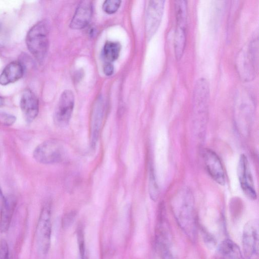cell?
<instances>
[{
  "instance_id": "16",
  "label": "cell",
  "mask_w": 259,
  "mask_h": 259,
  "mask_svg": "<svg viewBox=\"0 0 259 259\" xmlns=\"http://www.w3.org/2000/svg\"><path fill=\"white\" fill-rule=\"evenodd\" d=\"M93 13L91 1H82L77 7L70 23L73 29H81L87 26L90 22Z\"/></svg>"
},
{
  "instance_id": "21",
  "label": "cell",
  "mask_w": 259,
  "mask_h": 259,
  "mask_svg": "<svg viewBox=\"0 0 259 259\" xmlns=\"http://www.w3.org/2000/svg\"><path fill=\"white\" fill-rule=\"evenodd\" d=\"M121 49L119 42L107 41L104 45L102 55L106 62L111 63L118 57Z\"/></svg>"
},
{
  "instance_id": "6",
  "label": "cell",
  "mask_w": 259,
  "mask_h": 259,
  "mask_svg": "<svg viewBox=\"0 0 259 259\" xmlns=\"http://www.w3.org/2000/svg\"><path fill=\"white\" fill-rule=\"evenodd\" d=\"M52 233L51 206L49 203L42 207L36 229V242L38 251L46 254L51 246Z\"/></svg>"
},
{
  "instance_id": "5",
  "label": "cell",
  "mask_w": 259,
  "mask_h": 259,
  "mask_svg": "<svg viewBox=\"0 0 259 259\" xmlns=\"http://www.w3.org/2000/svg\"><path fill=\"white\" fill-rule=\"evenodd\" d=\"M176 27L174 35L175 57L179 61L182 58L186 46L187 5L185 1L175 2Z\"/></svg>"
},
{
  "instance_id": "13",
  "label": "cell",
  "mask_w": 259,
  "mask_h": 259,
  "mask_svg": "<svg viewBox=\"0 0 259 259\" xmlns=\"http://www.w3.org/2000/svg\"><path fill=\"white\" fill-rule=\"evenodd\" d=\"M202 157L205 168L211 178L218 184L224 185L226 182L225 171L218 155L209 149H205Z\"/></svg>"
},
{
  "instance_id": "17",
  "label": "cell",
  "mask_w": 259,
  "mask_h": 259,
  "mask_svg": "<svg viewBox=\"0 0 259 259\" xmlns=\"http://www.w3.org/2000/svg\"><path fill=\"white\" fill-rule=\"evenodd\" d=\"M104 107L99 100L95 104L91 115L90 125L91 144L93 148L96 145L102 125Z\"/></svg>"
},
{
  "instance_id": "12",
  "label": "cell",
  "mask_w": 259,
  "mask_h": 259,
  "mask_svg": "<svg viewBox=\"0 0 259 259\" xmlns=\"http://www.w3.org/2000/svg\"><path fill=\"white\" fill-rule=\"evenodd\" d=\"M237 175L241 189L244 194L249 199L255 200L257 195L249 163L247 158L243 154L240 155L239 159Z\"/></svg>"
},
{
  "instance_id": "30",
  "label": "cell",
  "mask_w": 259,
  "mask_h": 259,
  "mask_svg": "<svg viewBox=\"0 0 259 259\" xmlns=\"http://www.w3.org/2000/svg\"><path fill=\"white\" fill-rule=\"evenodd\" d=\"M5 104V100L3 98L0 96V107L3 106Z\"/></svg>"
},
{
  "instance_id": "2",
  "label": "cell",
  "mask_w": 259,
  "mask_h": 259,
  "mask_svg": "<svg viewBox=\"0 0 259 259\" xmlns=\"http://www.w3.org/2000/svg\"><path fill=\"white\" fill-rule=\"evenodd\" d=\"M258 38L254 34L247 47L242 49L236 57V66L240 77L244 81H250L258 70Z\"/></svg>"
},
{
  "instance_id": "24",
  "label": "cell",
  "mask_w": 259,
  "mask_h": 259,
  "mask_svg": "<svg viewBox=\"0 0 259 259\" xmlns=\"http://www.w3.org/2000/svg\"><path fill=\"white\" fill-rule=\"evenodd\" d=\"M121 4V1L119 0H108L104 2L103 5V11L109 14L115 13Z\"/></svg>"
},
{
  "instance_id": "23",
  "label": "cell",
  "mask_w": 259,
  "mask_h": 259,
  "mask_svg": "<svg viewBox=\"0 0 259 259\" xmlns=\"http://www.w3.org/2000/svg\"><path fill=\"white\" fill-rule=\"evenodd\" d=\"M76 237L79 259H89L85 248L84 230L82 226H78L76 230Z\"/></svg>"
},
{
  "instance_id": "15",
  "label": "cell",
  "mask_w": 259,
  "mask_h": 259,
  "mask_svg": "<svg viewBox=\"0 0 259 259\" xmlns=\"http://www.w3.org/2000/svg\"><path fill=\"white\" fill-rule=\"evenodd\" d=\"M235 111L239 118L248 121L253 114L254 103L252 96L246 91L238 92L235 101Z\"/></svg>"
},
{
  "instance_id": "8",
  "label": "cell",
  "mask_w": 259,
  "mask_h": 259,
  "mask_svg": "<svg viewBox=\"0 0 259 259\" xmlns=\"http://www.w3.org/2000/svg\"><path fill=\"white\" fill-rule=\"evenodd\" d=\"M210 90L206 79L200 78L196 81L193 94V110L194 117L204 119L207 117Z\"/></svg>"
},
{
  "instance_id": "9",
  "label": "cell",
  "mask_w": 259,
  "mask_h": 259,
  "mask_svg": "<svg viewBox=\"0 0 259 259\" xmlns=\"http://www.w3.org/2000/svg\"><path fill=\"white\" fill-rule=\"evenodd\" d=\"M242 246L245 258L250 259L258 251V222L252 220L245 225L242 234Z\"/></svg>"
},
{
  "instance_id": "26",
  "label": "cell",
  "mask_w": 259,
  "mask_h": 259,
  "mask_svg": "<svg viewBox=\"0 0 259 259\" xmlns=\"http://www.w3.org/2000/svg\"><path fill=\"white\" fill-rule=\"evenodd\" d=\"M0 259H10L8 244L4 239L0 240Z\"/></svg>"
},
{
  "instance_id": "1",
  "label": "cell",
  "mask_w": 259,
  "mask_h": 259,
  "mask_svg": "<svg viewBox=\"0 0 259 259\" xmlns=\"http://www.w3.org/2000/svg\"><path fill=\"white\" fill-rule=\"evenodd\" d=\"M172 209L180 227L192 240L196 235V223L194 199L191 190L187 188L180 190L172 201Z\"/></svg>"
},
{
  "instance_id": "11",
  "label": "cell",
  "mask_w": 259,
  "mask_h": 259,
  "mask_svg": "<svg viewBox=\"0 0 259 259\" xmlns=\"http://www.w3.org/2000/svg\"><path fill=\"white\" fill-rule=\"evenodd\" d=\"M74 106V96L70 90L61 94L54 114V121L59 126L64 127L69 122Z\"/></svg>"
},
{
  "instance_id": "7",
  "label": "cell",
  "mask_w": 259,
  "mask_h": 259,
  "mask_svg": "<svg viewBox=\"0 0 259 259\" xmlns=\"http://www.w3.org/2000/svg\"><path fill=\"white\" fill-rule=\"evenodd\" d=\"M33 156L40 163H57L61 162L64 159L65 150L63 145L58 140H47L35 148Z\"/></svg>"
},
{
  "instance_id": "25",
  "label": "cell",
  "mask_w": 259,
  "mask_h": 259,
  "mask_svg": "<svg viewBox=\"0 0 259 259\" xmlns=\"http://www.w3.org/2000/svg\"><path fill=\"white\" fill-rule=\"evenodd\" d=\"M76 214L75 211H71L64 215L62 221V226L64 229H67L73 224Z\"/></svg>"
},
{
  "instance_id": "22",
  "label": "cell",
  "mask_w": 259,
  "mask_h": 259,
  "mask_svg": "<svg viewBox=\"0 0 259 259\" xmlns=\"http://www.w3.org/2000/svg\"><path fill=\"white\" fill-rule=\"evenodd\" d=\"M148 190L151 199L153 201H156L159 197V190L152 165L149 167Z\"/></svg>"
},
{
  "instance_id": "14",
  "label": "cell",
  "mask_w": 259,
  "mask_h": 259,
  "mask_svg": "<svg viewBox=\"0 0 259 259\" xmlns=\"http://www.w3.org/2000/svg\"><path fill=\"white\" fill-rule=\"evenodd\" d=\"M20 106L25 120L30 123L37 117L39 112V101L37 97L29 89L22 94Z\"/></svg>"
},
{
  "instance_id": "18",
  "label": "cell",
  "mask_w": 259,
  "mask_h": 259,
  "mask_svg": "<svg viewBox=\"0 0 259 259\" xmlns=\"http://www.w3.org/2000/svg\"><path fill=\"white\" fill-rule=\"evenodd\" d=\"M215 255L217 259H245L239 246L229 239L220 243Z\"/></svg>"
},
{
  "instance_id": "27",
  "label": "cell",
  "mask_w": 259,
  "mask_h": 259,
  "mask_svg": "<svg viewBox=\"0 0 259 259\" xmlns=\"http://www.w3.org/2000/svg\"><path fill=\"white\" fill-rule=\"evenodd\" d=\"M0 120L4 124L11 125L16 121V117L12 115L3 114L0 115Z\"/></svg>"
},
{
  "instance_id": "3",
  "label": "cell",
  "mask_w": 259,
  "mask_h": 259,
  "mask_svg": "<svg viewBox=\"0 0 259 259\" xmlns=\"http://www.w3.org/2000/svg\"><path fill=\"white\" fill-rule=\"evenodd\" d=\"M163 205L159 206L155 231L156 251L161 259H175L172 250V235Z\"/></svg>"
},
{
  "instance_id": "10",
  "label": "cell",
  "mask_w": 259,
  "mask_h": 259,
  "mask_svg": "<svg viewBox=\"0 0 259 259\" xmlns=\"http://www.w3.org/2000/svg\"><path fill=\"white\" fill-rule=\"evenodd\" d=\"M165 1L148 2L145 15V33L150 39L157 30L163 14Z\"/></svg>"
},
{
  "instance_id": "4",
  "label": "cell",
  "mask_w": 259,
  "mask_h": 259,
  "mask_svg": "<svg viewBox=\"0 0 259 259\" xmlns=\"http://www.w3.org/2000/svg\"><path fill=\"white\" fill-rule=\"evenodd\" d=\"M48 35L47 24L44 21H40L30 29L26 37L28 50L39 63L44 61L49 50Z\"/></svg>"
},
{
  "instance_id": "29",
  "label": "cell",
  "mask_w": 259,
  "mask_h": 259,
  "mask_svg": "<svg viewBox=\"0 0 259 259\" xmlns=\"http://www.w3.org/2000/svg\"><path fill=\"white\" fill-rule=\"evenodd\" d=\"M5 197L4 196L3 193L1 191V189L0 188V207L2 205L4 200H5Z\"/></svg>"
},
{
  "instance_id": "28",
  "label": "cell",
  "mask_w": 259,
  "mask_h": 259,
  "mask_svg": "<svg viewBox=\"0 0 259 259\" xmlns=\"http://www.w3.org/2000/svg\"><path fill=\"white\" fill-rule=\"evenodd\" d=\"M103 71L107 76L112 75L114 71V67L112 63L106 62L103 67Z\"/></svg>"
},
{
  "instance_id": "19",
  "label": "cell",
  "mask_w": 259,
  "mask_h": 259,
  "mask_svg": "<svg viewBox=\"0 0 259 259\" xmlns=\"http://www.w3.org/2000/svg\"><path fill=\"white\" fill-rule=\"evenodd\" d=\"M16 206V199L14 196L10 195L5 197L1 206L0 231L1 232H6L9 230Z\"/></svg>"
},
{
  "instance_id": "20",
  "label": "cell",
  "mask_w": 259,
  "mask_h": 259,
  "mask_svg": "<svg viewBox=\"0 0 259 259\" xmlns=\"http://www.w3.org/2000/svg\"><path fill=\"white\" fill-rule=\"evenodd\" d=\"M24 74V68L18 61H13L8 64L0 74V84L6 85L17 81Z\"/></svg>"
}]
</instances>
